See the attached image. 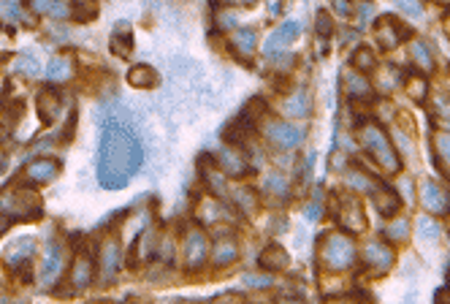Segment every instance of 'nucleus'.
<instances>
[{"mask_svg": "<svg viewBox=\"0 0 450 304\" xmlns=\"http://www.w3.org/2000/svg\"><path fill=\"white\" fill-rule=\"evenodd\" d=\"M144 152L139 136L123 125L111 122L106 125L101 139V152H98V180L109 190H120L130 183V177L142 168Z\"/></svg>", "mask_w": 450, "mask_h": 304, "instance_id": "nucleus-1", "label": "nucleus"}, {"mask_svg": "<svg viewBox=\"0 0 450 304\" xmlns=\"http://www.w3.org/2000/svg\"><path fill=\"white\" fill-rule=\"evenodd\" d=\"M355 244L345 234L328 231L318 239V264L328 272H345L355 264Z\"/></svg>", "mask_w": 450, "mask_h": 304, "instance_id": "nucleus-2", "label": "nucleus"}, {"mask_svg": "<svg viewBox=\"0 0 450 304\" xmlns=\"http://www.w3.org/2000/svg\"><path fill=\"white\" fill-rule=\"evenodd\" d=\"M358 142L377 161V166H383L386 171H399L402 168V161H399V155H396V150L390 144L388 133L377 122L369 120L358 125Z\"/></svg>", "mask_w": 450, "mask_h": 304, "instance_id": "nucleus-3", "label": "nucleus"}, {"mask_svg": "<svg viewBox=\"0 0 450 304\" xmlns=\"http://www.w3.org/2000/svg\"><path fill=\"white\" fill-rule=\"evenodd\" d=\"M334 218L336 223L342 225L350 234H361L367 231V218H364V209L361 201L353 196V193H334Z\"/></svg>", "mask_w": 450, "mask_h": 304, "instance_id": "nucleus-4", "label": "nucleus"}, {"mask_svg": "<svg viewBox=\"0 0 450 304\" xmlns=\"http://www.w3.org/2000/svg\"><path fill=\"white\" fill-rule=\"evenodd\" d=\"M206 258H209V237H206L201 228H190L184 234V244H182V261L190 272H198L204 269Z\"/></svg>", "mask_w": 450, "mask_h": 304, "instance_id": "nucleus-5", "label": "nucleus"}, {"mask_svg": "<svg viewBox=\"0 0 450 304\" xmlns=\"http://www.w3.org/2000/svg\"><path fill=\"white\" fill-rule=\"evenodd\" d=\"M266 139L277 147H282V150H293V147L304 142V131L285 120H274L266 125Z\"/></svg>", "mask_w": 450, "mask_h": 304, "instance_id": "nucleus-6", "label": "nucleus"}, {"mask_svg": "<svg viewBox=\"0 0 450 304\" xmlns=\"http://www.w3.org/2000/svg\"><path fill=\"white\" fill-rule=\"evenodd\" d=\"M412 36V30L404 27L402 22H396L393 17H380L377 27H374V39L383 49H393L396 44H402L404 39Z\"/></svg>", "mask_w": 450, "mask_h": 304, "instance_id": "nucleus-7", "label": "nucleus"}, {"mask_svg": "<svg viewBox=\"0 0 450 304\" xmlns=\"http://www.w3.org/2000/svg\"><path fill=\"white\" fill-rule=\"evenodd\" d=\"M421 201L434 215H448L450 212V193L442 190L437 183H431V180L421 183Z\"/></svg>", "mask_w": 450, "mask_h": 304, "instance_id": "nucleus-8", "label": "nucleus"}, {"mask_svg": "<svg viewBox=\"0 0 450 304\" xmlns=\"http://www.w3.org/2000/svg\"><path fill=\"white\" fill-rule=\"evenodd\" d=\"M364 261L371 272L383 275L393 266V250H390L388 242H369L367 250H364Z\"/></svg>", "mask_w": 450, "mask_h": 304, "instance_id": "nucleus-9", "label": "nucleus"}, {"mask_svg": "<svg viewBox=\"0 0 450 304\" xmlns=\"http://www.w3.org/2000/svg\"><path fill=\"white\" fill-rule=\"evenodd\" d=\"M95 269H98V264H95L93 256H84V253L76 256V261L71 266V288H74V291L87 288V285L95 280Z\"/></svg>", "mask_w": 450, "mask_h": 304, "instance_id": "nucleus-10", "label": "nucleus"}, {"mask_svg": "<svg viewBox=\"0 0 450 304\" xmlns=\"http://www.w3.org/2000/svg\"><path fill=\"white\" fill-rule=\"evenodd\" d=\"M36 109H39V117H41L43 125H52V122L57 120V114H60V93L57 90H52V87H43L41 93L36 95Z\"/></svg>", "mask_w": 450, "mask_h": 304, "instance_id": "nucleus-11", "label": "nucleus"}, {"mask_svg": "<svg viewBox=\"0 0 450 304\" xmlns=\"http://www.w3.org/2000/svg\"><path fill=\"white\" fill-rule=\"evenodd\" d=\"M95 264H98V272H101V277H114L117 275V269H120V244L117 239H111V242H103L101 250H98V258H95Z\"/></svg>", "mask_w": 450, "mask_h": 304, "instance_id": "nucleus-12", "label": "nucleus"}, {"mask_svg": "<svg viewBox=\"0 0 450 304\" xmlns=\"http://www.w3.org/2000/svg\"><path fill=\"white\" fill-rule=\"evenodd\" d=\"M371 201H374L377 212H380L383 218H393V215L399 212V206H402L399 193H393L390 187H374V190H371Z\"/></svg>", "mask_w": 450, "mask_h": 304, "instance_id": "nucleus-13", "label": "nucleus"}, {"mask_svg": "<svg viewBox=\"0 0 450 304\" xmlns=\"http://www.w3.org/2000/svg\"><path fill=\"white\" fill-rule=\"evenodd\" d=\"M231 52L245 62L247 58L255 52V30H252V27H242V30L231 39Z\"/></svg>", "mask_w": 450, "mask_h": 304, "instance_id": "nucleus-14", "label": "nucleus"}, {"mask_svg": "<svg viewBox=\"0 0 450 304\" xmlns=\"http://www.w3.org/2000/svg\"><path fill=\"white\" fill-rule=\"evenodd\" d=\"M57 177V163L49 158H39L27 166V180L30 183H52Z\"/></svg>", "mask_w": 450, "mask_h": 304, "instance_id": "nucleus-15", "label": "nucleus"}, {"mask_svg": "<svg viewBox=\"0 0 450 304\" xmlns=\"http://www.w3.org/2000/svg\"><path fill=\"white\" fill-rule=\"evenodd\" d=\"M128 81L133 84V87H142V90H152V87H158V81H161V77H158V71L152 68V65H133L130 68V74H128Z\"/></svg>", "mask_w": 450, "mask_h": 304, "instance_id": "nucleus-16", "label": "nucleus"}, {"mask_svg": "<svg viewBox=\"0 0 450 304\" xmlns=\"http://www.w3.org/2000/svg\"><path fill=\"white\" fill-rule=\"evenodd\" d=\"M236 258H239V244H236V239H231V237L225 239L223 237V239L214 242V256H212V261L217 266H231Z\"/></svg>", "mask_w": 450, "mask_h": 304, "instance_id": "nucleus-17", "label": "nucleus"}, {"mask_svg": "<svg viewBox=\"0 0 450 304\" xmlns=\"http://www.w3.org/2000/svg\"><path fill=\"white\" fill-rule=\"evenodd\" d=\"M287 250L282 244H268L266 250L261 253V266L268 269V272H280V269H285L287 266Z\"/></svg>", "mask_w": 450, "mask_h": 304, "instance_id": "nucleus-18", "label": "nucleus"}, {"mask_svg": "<svg viewBox=\"0 0 450 304\" xmlns=\"http://www.w3.org/2000/svg\"><path fill=\"white\" fill-rule=\"evenodd\" d=\"M345 84H348L350 98H355V101H361V98H371V87H369L367 77H364V74H358L355 68H350L348 74H345Z\"/></svg>", "mask_w": 450, "mask_h": 304, "instance_id": "nucleus-19", "label": "nucleus"}, {"mask_svg": "<svg viewBox=\"0 0 450 304\" xmlns=\"http://www.w3.org/2000/svg\"><path fill=\"white\" fill-rule=\"evenodd\" d=\"M217 163H220V171H225L228 177H245L250 171V166H247V161L239 152H223L217 158Z\"/></svg>", "mask_w": 450, "mask_h": 304, "instance_id": "nucleus-20", "label": "nucleus"}, {"mask_svg": "<svg viewBox=\"0 0 450 304\" xmlns=\"http://www.w3.org/2000/svg\"><path fill=\"white\" fill-rule=\"evenodd\" d=\"M309 109H312V101H309L307 90H296L290 98L285 101V114L287 117H307Z\"/></svg>", "mask_w": 450, "mask_h": 304, "instance_id": "nucleus-21", "label": "nucleus"}, {"mask_svg": "<svg viewBox=\"0 0 450 304\" xmlns=\"http://www.w3.org/2000/svg\"><path fill=\"white\" fill-rule=\"evenodd\" d=\"M111 49H114V55H120V58H130V55H133V33H130L128 25H120V27L114 30Z\"/></svg>", "mask_w": 450, "mask_h": 304, "instance_id": "nucleus-22", "label": "nucleus"}, {"mask_svg": "<svg viewBox=\"0 0 450 304\" xmlns=\"http://www.w3.org/2000/svg\"><path fill=\"white\" fill-rule=\"evenodd\" d=\"M296 36H299V22H293V20L285 22V25H282V27H280V30H277L271 39H268L266 52H268V55H274L277 49H282V46H285V41H293Z\"/></svg>", "mask_w": 450, "mask_h": 304, "instance_id": "nucleus-23", "label": "nucleus"}, {"mask_svg": "<svg viewBox=\"0 0 450 304\" xmlns=\"http://www.w3.org/2000/svg\"><path fill=\"white\" fill-rule=\"evenodd\" d=\"M350 62H353V68H355L358 74H369V71L377 68V55H374L371 46H358V49L353 52Z\"/></svg>", "mask_w": 450, "mask_h": 304, "instance_id": "nucleus-24", "label": "nucleus"}, {"mask_svg": "<svg viewBox=\"0 0 450 304\" xmlns=\"http://www.w3.org/2000/svg\"><path fill=\"white\" fill-rule=\"evenodd\" d=\"M404 87H407L409 98H412V101H418V103L426 101V95H429V81H426V77H421L418 71H409Z\"/></svg>", "mask_w": 450, "mask_h": 304, "instance_id": "nucleus-25", "label": "nucleus"}, {"mask_svg": "<svg viewBox=\"0 0 450 304\" xmlns=\"http://www.w3.org/2000/svg\"><path fill=\"white\" fill-rule=\"evenodd\" d=\"M434 150H437V166L450 177V133H437L434 136Z\"/></svg>", "mask_w": 450, "mask_h": 304, "instance_id": "nucleus-26", "label": "nucleus"}, {"mask_svg": "<svg viewBox=\"0 0 450 304\" xmlns=\"http://www.w3.org/2000/svg\"><path fill=\"white\" fill-rule=\"evenodd\" d=\"M71 17H74V22H79V25L93 22L95 17H98V6H95V0H76V3L71 6Z\"/></svg>", "mask_w": 450, "mask_h": 304, "instance_id": "nucleus-27", "label": "nucleus"}, {"mask_svg": "<svg viewBox=\"0 0 450 304\" xmlns=\"http://www.w3.org/2000/svg\"><path fill=\"white\" fill-rule=\"evenodd\" d=\"M415 225H418V234H421V239H423V242H429V244L437 242V239H439V234H442L439 223H437V220H431L429 215H421Z\"/></svg>", "mask_w": 450, "mask_h": 304, "instance_id": "nucleus-28", "label": "nucleus"}, {"mask_svg": "<svg viewBox=\"0 0 450 304\" xmlns=\"http://www.w3.org/2000/svg\"><path fill=\"white\" fill-rule=\"evenodd\" d=\"M412 60L418 62L423 71H431V68H434V55H431L426 41H412Z\"/></svg>", "mask_w": 450, "mask_h": 304, "instance_id": "nucleus-29", "label": "nucleus"}, {"mask_svg": "<svg viewBox=\"0 0 450 304\" xmlns=\"http://www.w3.org/2000/svg\"><path fill=\"white\" fill-rule=\"evenodd\" d=\"M74 74V65H71V58H65V55H60V58H55V60L49 62V79L55 81H65L68 77Z\"/></svg>", "mask_w": 450, "mask_h": 304, "instance_id": "nucleus-30", "label": "nucleus"}, {"mask_svg": "<svg viewBox=\"0 0 450 304\" xmlns=\"http://www.w3.org/2000/svg\"><path fill=\"white\" fill-rule=\"evenodd\" d=\"M266 190H268V196H280V199H285L287 190H290V183H287L282 174H268Z\"/></svg>", "mask_w": 450, "mask_h": 304, "instance_id": "nucleus-31", "label": "nucleus"}, {"mask_svg": "<svg viewBox=\"0 0 450 304\" xmlns=\"http://www.w3.org/2000/svg\"><path fill=\"white\" fill-rule=\"evenodd\" d=\"M388 237L393 239V242H407V237H409V220H407V218H399V220H393Z\"/></svg>", "mask_w": 450, "mask_h": 304, "instance_id": "nucleus-32", "label": "nucleus"}, {"mask_svg": "<svg viewBox=\"0 0 450 304\" xmlns=\"http://www.w3.org/2000/svg\"><path fill=\"white\" fill-rule=\"evenodd\" d=\"M315 30L320 39H328L334 36V22H331V14L328 11H318V22H315Z\"/></svg>", "mask_w": 450, "mask_h": 304, "instance_id": "nucleus-33", "label": "nucleus"}, {"mask_svg": "<svg viewBox=\"0 0 450 304\" xmlns=\"http://www.w3.org/2000/svg\"><path fill=\"white\" fill-rule=\"evenodd\" d=\"M396 6H399V11H404L409 17H421V11H423L421 0H396Z\"/></svg>", "mask_w": 450, "mask_h": 304, "instance_id": "nucleus-34", "label": "nucleus"}, {"mask_svg": "<svg viewBox=\"0 0 450 304\" xmlns=\"http://www.w3.org/2000/svg\"><path fill=\"white\" fill-rule=\"evenodd\" d=\"M348 183L353 185L355 190H374V187H371V183H369L367 177H364V171H350Z\"/></svg>", "mask_w": 450, "mask_h": 304, "instance_id": "nucleus-35", "label": "nucleus"}, {"mask_svg": "<svg viewBox=\"0 0 450 304\" xmlns=\"http://www.w3.org/2000/svg\"><path fill=\"white\" fill-rule=\"evenodd\" d=\"M212 304H250V302H247V296H242V293H225V296H217Z\"/></svg>", "mask_w": 450, "mask_h": 304, "instance_id": "nucleus-36", "label": "nucleus"}, {"mask_svg": "<svg viewBox=\"0 0 450 304\" xmlns=\"http://www.w3.org/2000/svg\"><path fill=\"white\" fill-rule=\"evenodd\" d=\"M334 3H336V11H339V14H350V3H348V0H334Z\"/></svg>", "mask_w": 450, "mask_h": 304, "instance_id": "nucleus-37", "label": "nucleus"}, {"mask_svg": "<svg viewBox=\"0 0 450 304\" xmlns=\"http://www.w3.org/2000/svg\"><path fill=\"white\" fill-rule=\"evenodd\" d=\"M8 228H11V220H8L6 215H0V237H3V234H6Z\"/></svg>", "mask_w": 450, "mask_h": 304, "instance_id": "nucleus-38", "label": "nucleus"}, {"mask_svg": "<svg viewBox=\"0 0 450 304\" xmlns=\"http://www.w3.org/2000/svg\"><path fill=\"white\" fill-rule=\"evenodd\" d=\"M225 3H236V6H255V0H225Z\"/></svg>", "mask_w": 450, "mask_h": 304, "instance_id": "nucleus-39", "label": "nucleus"}, {"mask_svg": "<svg viewBox=\"0 0 450 304\" xmlns=\"http://www.w3.org/2000/svg\"><path fill=\"white\" fill-rule=\"evenodd\" d=\"M277 304H304L301 299H277Z\"/></svg>", "mask_w": 450, "mask_h": 304, "instance_id": "nucleus-40", "label": "nucleus"}, {"mask_svg": "<svg viewBox=\"0 0 450 304\" xmlns=\"http://www.w3.org/2000/svg\"><path fill=\"white\" fill-rule=\"evenodd\" d=\"M331 304H353V302H348V299H339V302H331Z\"/></svg>", "mask_w": 450, "mask_h": 304, "instance_id": "nucleus-41", "label": "nucleus"}, {"mask_svg": "<svg viewBox=\"0 0 450 304\" xmlns=\"http://www.w3.org/2000/svg\"><path fill=\"white\" fill-rule=\"evenodd\" d=\"M445 27H448V36H450V14H448V20H445Z\"/></svg>", "mask_w": 450, "mask_h": 304, "instance_id": "nucleus-42", "label": "nucleus"}, {"mask_svg": "<svg viewBox=\"0 0 450 304\" xmlns=\"http://www.w3.org/2000/svg\"><path fill=\"white\" fill-rule=\"evenodd\" d=\"M445 3H450V0H445Z\"/></svg>", "mask_w": 450, "mask_h": 304, "instance_id": "nucleus-43", "label": "nucleus"}]
</instances>
